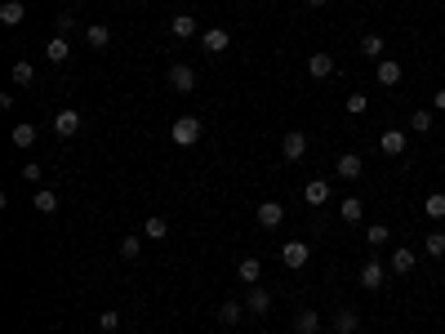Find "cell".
I'll return each instance as SVG.
<instances>
[{"instance_id":"1","label":"cell","mask_w":445,"mask_h":334,"mask_svg":"<svg viewBox=\"0 0 445 334\" xmlns=\"http://www.w3.org/2000/svg\"><path fill=\"white\" fill-rule=\"evenodd\" d=\"M200 134H205V125H200L196 116H178V121L170 125V138L178 143V147H196Z\"/></svg>"},{"instance_id":"2","label":"cell","mask_w":445,"mask_h":334,"mask_svg":"<svg viewBox=\"0 0 445 334\" xmlns=\"http://www.w3.org/2000/svg\"><path fill=\"white\" fill-rule=\"evenodd\" d=\"M170 89L174 94H191V89H196V71H191V63H170Z\"/></svg>"},{"instance_id":"3","label":"cell","mask_w":445,"mask_h":334,"mask_svg":"<svg viewBox=\"0 0 445 334\" xmlns=\"http://www.w3.org/2000/svg\"><path fill=\"white\" fill-rule=\"evenodd\" d=\"M334 174H339L343 183H356V178L365 174V161H360V152H343L339 165H334Z\"/></svg>"},{"instance_id":"4","label":"cell","mask_w":445,"mask_h":334,"mask_svg":"<svg viewBox=\"0 0 445 334\" xmlns=\"http://www.w3.org/2000/svg\"><path fill=\"white\" fill-rule=\"evenodd\" d=\"M307 259H312V245L307 241H290L281 249V263L290 268V272H298V268H307Z\"/></svg>"},{"instance_id":"5","label":"cell","mask_w":445,"mask_h":334,"mask_svg":"<svg viewBox=\"0 0 445 334\" xmlns=\"http://www.w3.org/2000/svg\"><path fill=\"white\" fill-rule=\"evenodd\" d=\"M54 134L58 138H76L80 134V112H76V107H63V112L54 116Z\"/></svg>"},{"instance_id":"6","label":"cell","mask_w":445,"mask_h":334,"mask_svg":"<svg viewBox=\"0 0 445 334\" xmlns=\"http://www.w3.org/2000/svg\"><path fill=\"white\" fill-rule=\"evenodd\" d=\"M374 80H379L383 89H396V85L405 80V67H401V63H392V58H383V63L374 67Z\"/></svg>"},{"instance_id":"7","label":"cell","mask_w":445,"mask_h":334,"mask_svg":"<svg viewBox=\"0 0 445 334\" xmlns=\"http://www.w3.org/2000/svg\"><path fill=\"white\" fill-rule=\"evenodd\" d=\"M227 45H232L227 27H205V31H200V50H205V54H223Z\"/></svg>"},{"instance_id":"8","label":"cell","mask_w":445,"mask_h":334,"mask_svg":"<svg viewBox=\"0 0 445 334\" xmlns=\"http://www.w3.org/2000/svg\"><path fill=\"white\" fill-rule=\"evenodd\" d=\"M379 147H383V157H405V147H410V134H405V129H388V134L379 138Z\"/></svg>"},{"instance_id":"9","label":"cell","mask_w":445,"mask_h":334,"mask_svg":"<svg viewBox=\"0 0 445 334\" xmlns=\"http://www.w3.org/2000/svg\"><path fill=\"white\" fill-rule=\"evenodd\" d=\"M383 281H388L383 263H379V259H370V263L360 268V290H370V294H374V290H383Z\"/></svg>"},{"instance_id":"10","label":"cell","mask_w":445,"mask_h":334,"mask_svg":"<svg viewBox=\"0 0 445 334\" xmlns=\"http://www.w3.org/2000/svg\"><path fill=\"white\" fill-rule=\"evenodd\" d=\"M303 152H307V134H303V129H290V134L281 138V157L285 161H298Z\"/></svg>"},{"instance_id":"11","label":"cell","mask_w":445,"mask_h":334,"mask_svg":"<svg viewBox=\"0 0 445 334\" xmlns=\"http://www.w3.org/2000/svg\"><path fill=\"white\" fill-rule=\"evenodd\" d=\"M272 307V290H263V285H249V294H245V312L249 317H263Z\"/></svg>"},{"instance_id":"12","label":"cell","mask_w":445,"mask_h":334,"mask_svg":"<svg viewBox=\"0 0 445 334\" xmlns=\"http://www.w3.org/2000/svg\"><path fill=\"white\" fill-rule=\"evenodd\" d=\"M196 27H200V22L191 18V14H174L170 18V36H174V41H191V36H200Z\"/></svg>"},{"instance_id":"13","label":"cell","mask_w":445,"mask_h":334,"mask_svg":"<svg viewBox=\"0 0 445 334\" xmlns=\"http://www.w3.org/2000/svg\"><path fill=\"white\" fill-rule=\"evenodd\" d=\"M307 76H312V80H330V76H334V58L316 50V54L307 58Z\"/></svg>"},{"instance_id":"14","label":"cell","mask_w":445,"mask_h":334,"mask_svg":"<svg viewBox=\"0 0 445 334\" xmlns=\"http://www.w3.org/2000/svg\"><path fill=\"white\" fill-rule=\"evenodd\" d=\"M281 223H285V205L263 201V205H258V228H281Z\"/></svg>"},{"instance_id":"15","label":"cell","mask_w":445,"mask_h":334,"mask_svg":"<svg viewBox=\"0 0 445 334\" xmlns=\"http://www.w3.org/2000/svg\"><path fill=\"white\" fill-rule=\"evenodd\" d=\"M339 219L343 223H360V219H365V201H360V196H343L339 201Z\"/></svg>"},{"instance_id":"16","label":"cell","mask_w":445,"mask_h":334,"mask_svg":"<svg viewBox=\"0 0 445 334\" xmlns=\"http://www.w3.org/2000/svg\"><path fill=\"white\" fill-rule=\"evenodd\" d=\"M0 22H5V27L27 22V5H22V0H5V5H0Z\"/></svg>"},{"instance_id":"17","label":"cell","mask_w":445,"mask_h":334,"mask_svg":"<svg viewBox=\"0 0 445 334\" xmlns=\"http://www.w3.org/2000/svg\"><path fill=\"white\" fill-rule=\"evenodd\" d=\"M432 125H437V112H432V107H414V112H410V129H414V134H432Z\"/></svg>"},{"instance_id":"18","label":"cell","mask_w":445,"mask_h":334,"mask_svg":"<svg viewBox=\"0 0 445 334\" xmlns=\"http://www.w3.org/2000/svg\"><path fill=\"white\" fill-rule=\"evenodd\" d=\"M236 277L245 281V285H258V277H263V263H258L254 254H245V259L236 263Z\"/></svg>"},{"instance_id":"19","label":"cell","mask_w":445,"mask_h":334,"mask_svg":"<svg viewBox=\"0 0 445 334\" xmlns=\"http://www.w3.org/2000/svg\"><path fill=\"white\" fill-rule=\"evenodd\" d=\"M356 326H360V317L352 312V307L334 312V321H330V330H334V334H356Z\"/></svg>"},{"instance_id":"20","label":"cell","mask_w":445,"mask_h":334,"mask_svg":"<svg viewBox=\"0 0 445 334\" xmlns=\"http://www.w3.org/2000/svg\"><path fill=\"white\" fill-rule=\"evenodd\" d=\"M303 201H307V205H326V201H330V183H326V178H312V183L303 187Z\"/></svg>"},{"instance_id":"21","label":"cell","mask_w":445,"mask_h":334,"mask_svg":"<svg viewBox=\"0 0 445 334\" xmlns=\"http://www.w3.org/2000/svg\"><path fill=\"white\" fill-rule=\"evenodd\" d=\"M107 41H112V27H103V22H89V27H85V45H89V50H107Z\"/></svg>"},{"instance_id":"22","label":"cell","mask_w":445,"mask_h":334,"mask_svg":"<svg viewBox=\"0 0 445 334\" xmlns=\"http://www.w3.org/2000/svg\"><path fill=\"white\" fill-rule=\"evenodd\" d=\"M396 277H410L414 272V249H392V263H388Z\"/></svg>"},{"instance_id":"23","label":"cell","mask_w":445,"mask_h":334,"mask_svg":"<svg viewBox=\"0 0 445 334\" xmlns=\"http://www.w3.org/2000/svg\"><path fill=\"white\" fill-rule=\"evenodd\" d=\"M294 334H321V312H312V307L298 312L294 317Z\"/></svg>"},{"instance_id":"24","label":"cell","mask_w":445,"mask_h":334,"mask_svg":"<svg viewBox=\"0 0 445 334\" xmlns=\"http://www.w3.org/2000/svg\"><path fill=\"white\" fill-rule=\"evenodd\" d=\"M45 58H50V63H67V58H71V45H67V36H54V41L45 45Z\"/></svg>"},{"instance_id":"25","label":"cell","mask_w":445,"mask_h":334,"mask_svg":"<svg viewBox=\"0 0 445 334\" xmlns=\"http://www.w3.org/2000/svg\"><path fill=\"white\" fill-rule=\"evenodd\" d=\"M9 143H14V147H22V152H27L31 143H36V125H27V121H22V125H14V129H9Z\"/></svg>"},{"instance_id":"26","label":"cell","mask_w":445,"mask_h":334,"mask_svg":"<svg viewBox=\"0 0 445 334\" xmlns=\"http://www.w3.org/2000/svg\"><path fill=\"white\" fill-rule=\"evenodd\" d=\"M31 205H36V214H54L58 210V192L54 187H41V192L31 196Z\"/></svg>"},{"instance_id":"27","label":"cell","mask_w":445,"mask_h":334,"mask_svg":"<svg viewBox=\"0 0 445 334\" xmlns=\"http://www.w3.org/2000/svg\"><path fill=\"white\" fill-rule=\"evenodd\" d=\"M240 317H245V303H236V299L219 303V321H223V326H240Z\"/></svg>"},{"instance_id":"28","label":"cell","mask_w":445,"mask_h":334,"mask_svg":"<svg viewBox=\"0 0 445 334\" xmlns=\"http://www.w3.org/2000/svg\"><path fill=\"white\" fill-rule=\"evenodd\" d=\"M143 236H152V241H161V236H170V219H161V214H152V219L143 223Z\"/></svg>"},{"instance_id":"29","label":"cell","mask_w":445,"mask_h":334,"mask_svg":"<svg viewBox=\"0 0 445 334\" xmlns=\"http://www.w3.org/2000/svg\"><path fill=\"white\" fill-rule=\"evenodd\" d=\"M423 214H428V219H445V192H428V201H423Z\"/></svg>"},{"instance_id":"30","label":"cell","mask_w":445,"mask_h":334,"mask_svg":"<svg viewBox=\"0 0 445 334\" xmlns=\"http://www.w3.org/2000/svg\"><path fill=\"white\" fill-rule=\"evenodd\" d=\"M360 54H365V58H383V36L365 31V36H360Z\"/></svg>"},{"instance_id":"31","label":"cell","mask_w":445,"mask_h":334,"mask_svg":"<svg viewBox=\"0 0 445 334\" xmlns=\"http://www.w3.org/2000/svg\"><path fill=\"white\" fill-rule=\"evenodd\" d=\"M383 241H392V232H388V223H370V228H365V245H370V249H379Z\"/></svg>"},{"instance_id":"32","label":"cell","mask_w":445,"mask_h":334,"mask_svg":"<svg viewBox=\"0 0 445 334\" xmlns=\"http://www.w3.org/2000/svg\"><path fill=\"white\" fill-rule=\"evenodd\" d=\"M423 249H428L432 259H445V232H428L423 236Z\"/></svg>"},{"instance_id":"33","label":"cell","mask_w":445,"mask_h":334,"mask_svg":"<svg viewBox=\"0 0 445 334\" xmlns=\"http://www.w3.org/2000/svg\"><path fill=\"white\" fill-rule=\"evenodd\" d=\"M36 80V67L31 63H14V85H31Z\"/></svg>"},{"instance_id":"34","label":"cell","mask_w":445,"mask_h":334,"mask_svg":"<svg viewBox=\"0 0 445 334\" xmlns=\"http://www.w3.org/2000/svg\"><path fill=\"white\" fill-rule=\"evenodd\" d=\"M99 330L103 334H116L120 330V312H99Z\"/></svg>"},{"instance_id":"35","label":"cell","mask_w":445,"mask_h":334,"mask_svg":"<svg viewBox=\"0 0 445 334\" xmlns=\"http://www.w3.org/2000/svg\"><path fill=\"white\" fill-rule=\"evenodd\" d=\"M365 107H370L365 94H352V99H347V116H365Z\"/></svg>"},{"instance_id":"36","label":"cell","mask_w":445,"mask_h":334,"mask_svg":"<svg viewBox=\"0 0 445 334\" xmlns=\"http://www.w3.org/2000/svg\"><path fill=\"white\" fill-rule=\"evenodd\" d=\"M120 254H125V259H138V254H143V241H138V236H125V241H120Z\"/></svg>"},{"instance_id":"37","label":"cell","mask_w":445,"mask_h":334,"mask_svg":"<svg viewBox=\"0 0 445 334\" xmlns=\"http://www.w3.org/2000/svg\"><path fill=\"white\" fill-rule=\"evenodd\" d=\"M18 174H22V183H41V165H31V161H27V165H22V170H18Z\"/></svg>"},{"instance_id":"38","label":"cell","mask_w":445,"mask_h":334,"mask_svg":"<svg viewBox=\"0 0 445 334\" xmlns=\"http://www.w3.org/2000/svg\"><path fill=\"white\" fill-rule=\"evenodd\" d=\"M71 27H76V14H58V36H67Z\"/></svg>"},{"instance_id":"39","label":"cell","mask_w":445,"mask_h":334,"mask_svg":"<svg viewBox=\"0 0 445 334\" xmlns=\"http://www.w3.org/2000/svg\"><path fill=\"white\" fill-rule=\"evenodd\" d=\"M432 112H445V89H437V94H432Z\"/></svg>"},{"instance_id":"40","label":"cell","mask_w":445,"mask_h":334,"mask_svg":"<svg viewBox=\"0 0 445 334\" xmlns=\"http://www.w3.org/2000/svg\"><path fill=\"white\" fill-rule=\"evenodd\" d=\"M307 5H312V9H321V5H330V0H307Z\"/></svg>"},{"instance_id":"41","label":"cell","mask_w":445,"mask_h":334,"mask_svg":"<svg viewBox=\"0 0 445 334\" xmlns=\"http://www.w3.org/2000/svg\"><path fill=\"white\" fill-rule=\"evenodd\" d=\"M99 334H103V330H99Z\"/></svg>"},{"instance_id":"42","label":"cell","mask_w":445,"mask_h":334,"mask_svg":"<svg viewBox=\"0 0 445 334\" xmlns=\"http://www.w3.org/2000/svg\"><path fill=\"white\" fill-rule=\"evenodd\" d=\"M330 334H334V330H330Z\"/></svg>"}]
</instances>
